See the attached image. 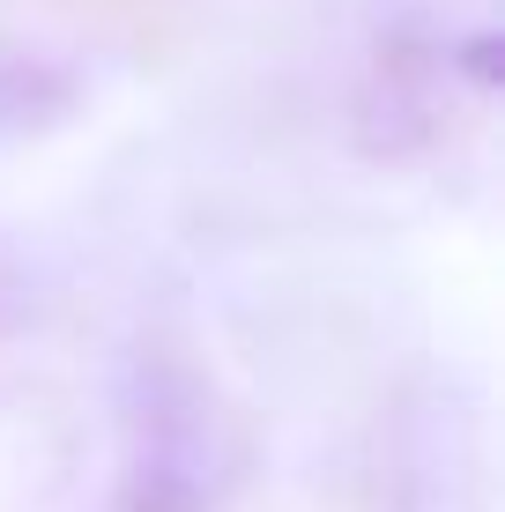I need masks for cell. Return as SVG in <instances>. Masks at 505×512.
<instances>
[{
  "instance_id": "6da1fadb",
  "label": "cell",
  "mask_w": 505,
  "mask_h": 512,
  "mask_svg": "<svg viewBox=\"0 0 505 512\" xmlns=\"http://www.w3.org/2000/svg\"><path fill=\"white\" fill-rule=\"evenodd\" d=\"M149 409L134 416V461L119 475L112 512H208V401L201 386L171 379V372H142Z\"/></svg>"
},
{
  "instance_id": "7a4b0ae2",
  "label": "cell",
  "mask_w": 505,
  "mask_h": 512,
  "mask_svg": "<svg viewBox=\"0 0 505 512\" xmlns=\"http://www.w3.org/2000/svg\"><path fill=\"white\" fill-rule=\"evenodd\" d=\"M52 8L90 23L97 38H112L127 52H149V60L179 38V23H186V0H52Z\"/></svg>"
},
{
  "instance_id": "3957f363",
  "label": "cell",
  "mask_w": 505,
  "mask_h": 512,
  "mask_svg": "<svg viewBox=\"0 0 505 512\" xmlns=\"http://www.w3.org/2000/svg\"><path fill=\"white\" fill-rule=\"evenodd\" d=\"M30 320H38V282H30L23 260H15V245L0 238V342H15Z\"/></svg>"
}]
</instances>
